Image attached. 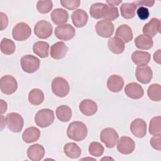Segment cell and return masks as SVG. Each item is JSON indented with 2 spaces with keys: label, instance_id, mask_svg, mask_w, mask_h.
<instances>
[{
  "label": "cell",
  "instance_id": "cell-1",
  "mask_svg": "<svg viewBox=\"0 0 161 161\" xmlns=\"http://www.w3.org/2000/svg\"><path fill=\"white\" fill-rule=\"evenodd\" d=\"M67 136L74 141L80 142L86 138L87 135L86 125L81 121H73L69 125L67 130Z\"/></svg>",
  "mask_w": 161,
  "mask_h": 161
},
{
  "label": "cell",
  "instance_id": "cell-2",
  "mask_svg": "<svg viewBox=\"0 0 161 161\" xmlns=\"http://www.w3.org/2000/svg\"><path fill=\"white\" fill-rule=\"evenodd\" d=\"M55 119L53 111L48 108L39 110L35 116V122L40 128H46L53 123Z\"/></svg>",
  "mask_w": 161,
  "mask_h": 161
},
{
  "label": "cell",
  "instance_id": "cell-3",
  "mask_svg": "<svg viewBox=\"0 0 161 161\" xmlns=\"http://www.w3.org/2000/svg\"><path fill=\"white\" fill-rule=\"evenodd\" d=\"M52 91L59 97H65L70 91L69 82L62 77H56L52 82Z\"/></svg>",
  "mask_w": 161,
  "mask_h": 161
},
{
  "label": "cell",
  "instance_id": "cell-4",
  "mask_svg": "<svg viewBox=\"0 0 161 161\" xmlns=\"http://www.w3.org/2000/svg\"><path fill=\"white\" fill-rule=\"evenodd\" d=\"M5 120L6 125L10 131L14 133H18L22 130L24 120L19 114L14 112L9 113L6 115Z\"/></svg>",
  "mask_w": 161,
  "mask_h": 161
},
{
  "label": "cell",
  "instance_id": "cell-5",
  "mask_svg": "<svg viewBox=\"0 0 161 161\" xmlns=\"http://www.w3.org/2000/svg\"><path fill=\"white\" fill-rule=\"evenodd\" d=\"M20 62L23 70L29 74L36 72L39 69L40 65L39 58L32 55L23 56L21 58Z\"/></svg>",
  "mask_w": 161,
  "mask_h": 161
},
{
  "label": "cell",
  "instance_id": "cell-6",
  "mask_svg": "<svg viewBox=\"0 0 161 161\" xmlns=\"http://www.w3.org/2000/svg\"><path fill=\"white\" fill-rule=\"evenodd\" d=\"M119 136L113 128H104L100 133V140L108 148H113L118 143Z\"/></svg>",
  "mask_w": 161,
  "mask_h": 161
},
{
  "label": "cell",
  "instance_id": "cell-7",
  "mask_svg": "<svg viewBox=\"0 0 161 161\" xmlns=\"http://www.w3.org/2000/svg\"><path fill=\"white\" fill-rule=\"evenodd\" d=\"M31 34L30 26L25 22L17 23L13 28L12 36L16 41H24L27 40Z\"/></svg>",
  "mask_w": 161,
  "mask_h": 161
},
{
  "label": "cell",
  "instance_id": "cell-8",
  "mask_svg": "<svg viewBox=\"0 0 161 161\" xmlns=\"http://www.w3.org/2000/svg\"><path fill=\"white\" fill-rule=\"evenodd\" d=\"M0 88L3 93L11 95L14 93L17 90V81L16 79L11 75H4L0 80Z\"/></svg>",
  "mask_w": 161,
  "mask_h": 161
},
{
  "label": "cell",
  "instance_id": "cell-9",
  "mask_svg": "<svg viewBox=\"0 0 161 161\" xmlns=\"http://www.w3.org/2000/svg\"><path fill=\"white\" fill-rule=\"evenodd\" d=\"M53 32V27L51 23L45 20L38 21L34 26V33L41 39H46L50 37Z\"/></svg>",
  "mask_w": 161,
  "mask_h": 161
},
{
  "label": "cell",
  "instance_id": "cell-10",
  "mask_svg": "<svg viewBox=\"0 0 161 161\" xmlns=\"http://www.w3.org/2000/svg\"><path fill=\"white\" fill-rule=\"evenodd\" d=\"M75 35L74 28L70 24H64L57 26L55 29V36L64 41H69L72 39Z\"/></svg>",
  "mask_w": 161,
  "mask_h": 161
},
{
  "label": "cell",
  "instance_id": "cell-11",
  "mask_svg": "<svg viewBox=\"0 0 161 161\" xmlns=\"http://www.w3.org/2000/svg\"><path fill=\"white\" fill-rule=\"evenodd\" d=\"M95 30L99 36L103 38H109L114 33V26L111 21L103 19L96 23Z\"/></svg>",
  "mask_w": 161,
  "mask_h": 161
},
{
  "label": "cell",
  "instance_id": "cell-12",
  "mask_svg": "<svg viewBox=\"0 0 161 161\" xmlns=\"http://www.w3.org/2000/svg\"><path fill=\"white\" fill-rule=\"evenodd\" d=\"M135 148V143L133 140L128 136H121L118 141L117 150L123 155L131 153Z\"/></svg>",
  "mask_w": 161,
  "mask_h": 161
},
{
  "label": "cell",
  "instance_id": "cell-13",
  "mask_svg": "<svg viewBox=\"0 0 161 161\" xmlns=\"http://www.w3.org/2000/svg\"><path fill=\"white\" fill-rule=\"evenodd\" d=\"M153 75L152 69L148 65L137 66L135 76L137 80L142 84H148L150 82Z\"/></svg>",
  "mask_w": 161,
  "mask_h": 161
},
{
  "label": "cell",
  "instance_id": "cell-14",
  "mask_svg": "<svg viewBox=\"0 0 161 161\" xmlns=\"http://www.w3.org/2000/svg\"><path fill=\"white\" fill-rule=\"evenodd\" d=\"M130 129L135 136L143 138L147 133V123L143 119L136 118L131 123Z\"/></svg>",
  "mask_w": 161,
  "mask_h": 161
},
{
  "label": "cell",
  "instance_id": "cell-15",
  "mask_svg": "<svg viewBox=\"0 0 161 161\" xmlns=\"http://www.w3.org/2000/svg\"><path fill=\"white\" fill-rule=\"evenodd\" d=\"M125 92L128 97L133 99H139L144 94L143 87L136 82L128 84L125 88Z\"/></svg>",
  "mask_w": 161,
  "mask_h": 161
},
{
  "label": "cell",
  "instance_id": "cell-16",
  "mask_svg": "<svg viewBox=\"0 0 161 161\" xmlns=\"http://www.w3.org/2000/svg\"><path fill=\"white\" fill-rule=\"evenodd\" d=\"M160 30V20L157 18H152L143 27L142 31L145 35L152 37L155 36Z\"/></svg>",
  "mask_w": 161,
  "mask_h": 161
},
{
  "label": "cell",
  "instance_id": "cell-17",
  "mask_svg": "<svg viewBox=\"0 0 161 161\" xmlns=\"http://www.w3.org/2000/svg\"><path fill=\"white\" fill-rule=\"evenodd\" d=\"M44 147L38 143L30 145L27 149V156L32 161L41 160L45 155Z\"/></svg>",
  "mask_w": 161,
  "mask_h": 161
},
{
  "label": "cell",
  "instance_id": "cell-18",
  "mask_svg": "<svg viewBox=\"0 0 161 161\" xmlns=\"http://www.w3.org/2000/svg\"><path fill=\"white\" fill-rule=\"evenodd\" d=\"M124 84L125 82L123 77L116 74L111 75L107 80L108 89L113 92H118L121 91Z\"/></svg>",
  "mask_w": 161,
  "mask_h": 161
},
{
  "label": "cell",
  "instance_id": "cell-19",
  "mask_svg": "<svg viewBox=\"0 0 161 161\" xmlns=\"http://www.w3.org/2000/svg\"><path fill=\"white\" fill-rule=\"evenodd\" d=\"M79 109L84 115L91 116L97 112V105L94 101L89 99H83L80 103Z\"/></svg>",
  "mask_w": 161,
  "mask_h": 161
},
{
  "label": "cell",
  "instance_id": "cell-20",
  "mask_svg": "<svg viewBox=\"0 0 161 161\" xmlns=\"http://www.w3.org/2000/svg\"><path fill=\"white\" fill-rule=\"evenodd\" d=\"M69 48L63 42H58L53 43L50 48V56L55 60L64 58L67 53Z\"/></svg>",
  "mask_w": 161,
  "mask_h": 161
},
{
  "label": "cell",
  "instance_id": "cell-21",
  "mask_svg": "<svg viewBox=\"0 0 161 161\" xmlns=\"http://www.w3.org/2000/svg\"><path fill=\"white\" fill-rule=\"evenodd\" d=\"M87 13L83 9L75 10L71 15V18L74 25L77 28L84 26L88 21Z\"/></svg>",
  "mask_w": 161,
  "mask_h": 161
},
{
  "label": "cell",
  "instance_id": "cell-22",
  "mask_svg": "<svg viewBox=\"0 0 161 161\" xmlns=\"http://www.w3.org/2000/svg\"><path fill=\"white\" fill-rule=\"evenodd\" d=\"M115 36L120 38L125 43H128L133 39L132 30L128 25H121L116 30Z\"/></svg>",
  "mask_w": 161,
  "mask_h": 161
},
{
  "label": "cell",
  "instance_id": "cell-23",
  "mask_svg": "<svg viewBox=\"0 0 161 161\" xmlns=\"http://www.w3.org/2000/svg\"><path fill=\"white\" fill-rule=\"evenodd\" d=\"M51 19L55 25H64L69 19V13L62 8L55 9L51 13Z\"/></svg>",
  "mask_w": 161,
  "mask_h": 161
},
{
  "label": "cell",
  "instance_id": "cell-24",
  "mask_svg": "<svg viewBox=\"0 0 161 161\" xmlns=\"http://www.w3.org/2000/svg\"><path fill=\"white\" fill-rule=\"evenodd\" d=\"M150 53L140 50H136L131 55L133 62L138 66L147 65L150 60Z\"/></svg>",
  "mask_w": 161,
  "mask_h": 161
},
{
  "label": "cell",
  "instance_id": "cell-25",
  "mask_svg": "<svg viewBox=\"0 0 161 161\" xmlns=\"http://www.w3.org/2000/svg\"><path fill=\"white\" fill-rule=\"evenodd\" d=\"M40 131L35 126H31L27 128L22 134L23 140L27 143L35 142L40 138Z\"/></svg>",
  "mask_w": 161,
  "mask_h": 161
},
{
  "label": "cell",
  "instance_id": "cell-26",
  "mask_svg": "<svg viewBox=\"0 0 161 161\" xmlns=\"http://www.w3.org/2000/svg\"><path fill=\"white\" fill-rule=\"evenodd\" d=\"M108 47L109 50L114 54L122 53L125 48V42L116 36L112 37L108 40Z\"/></svg>",
  "mask_w": 161,
  "mask_h": 161
},
{
  "label": "cell",
  "instance_id": "cell-27",
  "mask_svg": "<svg viewBox=\"0 0 161 161\" xmlns=\"http://www.w3.org/2000/svg\"><path fill=\"white\" fill-rule=\"evenodd\" d=\"M135 45L140 50H149L153 45V41L152 37L145 35H140L135 39Z\"/></svg>",
  "mask_w": 161,
  "mask_h": 161
},
{
  "label": "cell",
  "instance_id": "cell-28",
  "mask_svg": "<svg viewBox=\"0 0 161 161\" xmlns=\"http://www.w3.org/2000/svg\"><path fill=\"white\" fill-rule=\"evenodd\" d=\"M49 44L43 41L36 42L33 45V51L34 53L40 58L47 57L49 55Z\"/></svg>",
  "mask_w": 161,
  "mask_h": 161
},
{
  "label": "cell",
  "instance_id": "cell-29",
  "mask_svg": "<svg viewBox=\"0 0 161 161\" xmlns=\"http://www.w3.org/2000/svg\"><path fill=\"white\" fill-rule=\"evenodd\" d=\"M64 153L69 158H77L81 155L80 148L74 142L67 143L64 147Z\"/></svg>",
  "mask_w": 161,
  "mask_h": 161
},
{
  "label": "cell",
  "instance_id": "cell-30",
  "mask_svg": "<svg viewBox=\"0 0 161 161\" xmlns=\"http://www.w3.org/2000/svg\"><path fill=\"white\" fill-rule=\"evenodd\" d=\"M136 6L133 3H125L121 5L120 12L121 15L125 19H131L135 17Z\"/></svg>",
  "mask_w": 161,
  "mask_h": 161
},
{
  "label": "cell",
  "instance_id": "cell-31",
  "mask_svg": "<svg viewBox=\"0 0 161 161\" xmlns=\"http://www.w3.org/2000/svg\"><path fill=\"white\" fill-rule=\"evenodd\" d=\"M56 116L58 120L62 122L69 121L72 117V110L67 105H61L56 109Z\"/></svg>",
  "mask_w": 161,
  "mask_h": 161
},
{
  "label": "cell",
  "instance_id": "cell-32",
  "mask_svg": "<svg viewBox=\"0 0 161 161\" xmlns=\"http://www.w3.org/2000/svg\"><path fill=\"white\" fill-rule=\"evenodd\" d=\"M44 94L43 91L38 88L33 89L28 94V101L30 104L34 106H38L42 104L44 101Z\"/></svg>",
  "mask_w": 161,
  "mask_h": 161
},
{
  "label": "cell",
  "instance_id": "cell-33",
  "mask_svg": "<svg viewBox=\"0 0 161 161\" xmlns=\"http://www.w3.org/2000/svg\"><path fill=\"white\" fill-rule=\"evenodd\" d=\"M119 16L118 9L116 6H111L105 4L102 13V18L105 20L111 21Z\"/></svg>",
  "mask_w": 161,
  "mask_h": 161
},
{
  "label": "cell",
  "instance_id": "cell-34",
  "mask_svg": "<svg viewBox=\"0 0 161 161\" xmlns=\"http://www.w3.org/2000/svg\"><path fill=\"white\" fill-rule=\"evenodd\" d=\"M147 94L150 99L153 101L161 100V87L159 84H151L147 90Z\"/></svg>",
  "mask_w": 161,
  "mask_h": 161
},
{
  "label": "cell",
  "instance_id": "cell-35",
  "mask_svg": "<svg viewBox=\"0 0 161 161\" xmlns=\"http://www.w3.org/2000/svg\"><path fill=\"white\" fill-rule=\"evenodd\" d=\"M149 133L153 136L161 135V116L152 118L149 123Z\"/></svg>",
  "mask_w": 161,
  "mask_h": 161
},
{
  "label": "cell",
  "instance_id": "cell-36",
  "mask_svg": "<svg viewBox=\"0 0 161 161\" xmlns=\"http://www.w3.org/2000/svg\"><path fill=\"white\" fill-rule=\"evenodd\" d=\"M16 46L14 42L9 38H4L1 42V52L5 55H11L15 52Z\"/></svg>",
  "mask_w": 161,
  "mask_h": 161
},
{
  "label": "cell",
  "instance_id": "cell-37",
  "mask_svg": "<svg viewBox=\"0 0 161 161\" xmlns=\"http://www.w3.org/2000/svg\"><path fill=\"white\" fill-rule=\"evenodd\" d=\"M105 4L102 3H96L91 5L89 13L91 16L94 19H100L102 18L103 9Z\"/></svg>",
  "mask_w": 161,
  "mask_h": 161
},
{
  "label": "cell",
  "instance_id": "cell-38",
  "mask_svg": "<svg viewBox=\"0 0 161 161\" xmlns=\"http://www.w3.org/2000/svg\"><path fill=\"white\" fill-rule=\"evenodd\" d=\"M104 147L99 142H92L89 146V153L94 157H100L103 154Z\"/></svg>",
  "mask_w": 161,
  "mask_h": 161
},
{
  "label": "cell",
  "instance_id": "cell-39",
  "mask_svg": "<svg viewBox=\"0 0 161 161\" xmlns=\"http://www.w3.org/2000/svg\"><path fill=\"white\" fill-rule=\"evenodd\" d=\"M53 8L52 1H38L36 3V9L42 14L49 13Z\"/></svg>",
  "mask_w": 161,
  "mask_h": 161
},
{
  "label": "cell",
  "instance_id": "cell-40",
  "mask_svg": "<svg viewBox=\"0 0 161 161\" xmlns=\"http://www.w3.org/2000/svg\"><path fill=\"white\" fill-rule=\"evenodd\" d=\"M60 2L63 7L69 10L77 9L80 3L79 0H60Z\"/></svg>",
  "mask_w": 161,
  "mask_h": 161
},
{
  "label": "cell",
  "instance_id": "cell-41",
  "mask_svg": "<svg viewBox=\"0 0 161 161\" xmlns=\"http://www.w3.org/2000/svg\"><path fill=\"white\" fill-rule=\"evenodd\" d=\"M150 143L152 148L160 151L161 150V135L153 136L150 139Z\"/></svg>",
  "mask_w": 161,
  "mask_h": 161
},
{
  "label": "cell",
  "instance_id": "cell-42",
  "mask_svg": "<svg viewBox=\"0 0 161 161\" xmlns=\"http://www.w3.org/2000/svg\"><path fill=\"white\" fill-rule=\"evenodd\" d=\"M136 14L141 20L147 19L150 14L148 9L145 7H139L136 10Z\"/></svg>",
  "mask_w": 161,
  "mask_h": 161
},
{
  "label": "cell",
  "instance_id": "cell-43",
  "mask_svg": "<svg viewBox=\"0 0 161 161\" xmlns=\"http://www.w3.org/2000/svg\"><path fill=\"white\" fill-rule=\"evenodd\" d=\"M133 3L134 4H135L136 7L137 6H140V7H144V6L152 7L154 4L155 1H146V0H143V1H134V2H133Z\"/></svg>",
  "mask_w": 161,
  "mask_h": 161
},
{
  "label": "cell",
  "instance_id": "cell-44",
  "mask_svg": "<svg viewBox=\"0 0 161 161\" xmlns=\"http://www.w3.org/2000/svg\"><path fill=\"white\" fill-rule=\"evenodd\" d=\"M0 17H1V30L3 31L8 26V18L7 15L3 12L0 13Z\"/></svg>",
  "mask_w": 161,
  "mask_h": 161
},
{
  "label": "cell",
  "instance_id": "cell-45",
  "mask_svg": "<svg viewBox=\"0 0 161 161\" xmlns=\"http://www.w3.org/2000/svg\"><path fill=\"white\" fill-rule=\"evenodd\" d=\"M153 60L158 64H160L161 61V50L158 49L153 54Z\"/></svg>",
  "mask_w": 161,
  "mask_h": 161
},
{
  "label": "cell",
  "instance_id": "cell-46",
  "mask_svg": "<svg viewBox=\"0 0 161 161\" xmlns=\"http://www.w3.org/2000/svg\"><path fill=\"white\" fill-rule=\"evenodd\" d=\"M1 103V107H0V113L1 114H3L6 112L7 109H8V104L6 101H4L3 99L0 100Z\"/></svg>",
  "mask_w": 161,
  "mask_h": 161
},
{
  "label": "cell",
  "instance_id": "cell-47",
  "mask_svg": "<svg viewBox=\"0 0 161 161\" xmlns=\"http://www.w3.org/2000/svg\"><path fill=\"white\" fill-rule=\"evenodd\" d=\"M121 0L119 1H116V0H110V1H106V3L108 4V6H115L119 5L121 3Z\"/></svg>",
  "mask_w": 161,
  "mask_h": 161
}]
</instances>
